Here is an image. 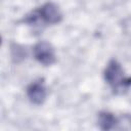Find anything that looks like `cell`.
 <instances>
[{
  "instance_id": "cell-5",
  "label": "cell",
  "mask_w": 131,
  "mask_h": 131,
  "mask_svg": "<svg viewBox=\"0 0 131 131\" xmlns=\"http://www.w3.org/2000/svg\"><path fill=\"white\" fill-rule=\"evenodd\" d=\"M119 118L110 112H100L98 114V126L101 130H114L118 128Z\"/></svg>"
},
{
  "instance_id": "cell-6",
  "label": "cell",
  "mask_w": 131,
  "mask_h": 131,
  "mask_svg": "<svg viewBox=\"0 0 131 131\" xmlns=\"http://www.w3.org/2000/svg\"><path fill=\"white\" fill-rule=\"evenodd\" d=\"M117 129H131V115H125L119 118Z\"/></svg>"
},
{
  "instance_id": "cell-4",
  "label": "cell",
  "mask_w": 131,
  "mask_h": 131,
  "mask_svg": "<svg viewBox=\"0 0 131 131\" xmlns=\"http://www.w3.org/2000/svg\"><path fill=\"white\" fill-rule=\"evenodd\" d=\"M27 95L31 100V102H33L34 104L37 105L42 104L47 96V90L44 84V80L38 79L32 82L27 87Z\"/></svg>"
},
{
  "instance_id": "cell-1",
  "label": "cell",
  "mask_w": 131,
  "mask_h": 131,
  "mask_svg": "<svg viewBox=\"0 0 131 131\" xmlns=\"http://www.w3.org/2000/svg\"><path fill=\"white\" fill-rule=\"evenodd\" d=\"M103 77L116 94H123L131 87V77L125 75L122 66L116 59H111L107 62L103 72Z\"/></svg>"
},
{
  "instance_id": "cell-2",
  "label": "cell",
  "mask_w": 131,
  "mask_h": 131,
  "mask_svg": "<svg viewBox=\"0 0 131 131\" xmlns=\"http://www.w3.org/2000/svg\"><path fill=\"white\" fill-rule=\"evenodd\" d=\"M61 19L62 12L59 7L53 2H47L26 15L24 21L32 26L40 23L43 25H55L60 23Z\"/></svg>"
},
{
  "instance_id": "cell-3",
  "label": "cell",
  "mask_w": 131,
  "mask_h": 131,
  "mask_svg": "<svg viewBox=\"0 0 131 131\" xmlns=\"http://www.w3.org/2000/svg\"><path fill=\"white\" fill-rule=\"evenodd\" d=\"M35 59L43 66H51L55 62V52L52 45L46 41L38 42L33 48Z\"/></svg>"
}]
</instances>
